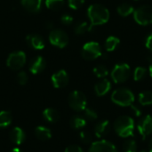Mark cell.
<instances>
[{
    "instance_id": "obj_1",
    "label": "cell",
    "mask_w": 152,
    "mask_h": 152,
    "mask_svg": "<svg viewBox=\"0 0 152 152\" xmlns=\"http://www.w3.org/2000/svg\"><path fill=\"white\" fill-rule=\"evenodd\" d=\"M87 15L90 20L89 31L93 29L94 27L105 24L110 20L109 10L100 4H94L88 7Z\"/></svg>"
},
{
    "instance_id": "obj_2",
    "label": "cell",
    "mask_w": 152,
    "mask_h": 152,
    "mask_svg": "<svg viewBox=\"0 0 152 152\" xmlns=\"http://www.w3.org/2000/svg\"><path fill=\"white\" fill-rule=\"evenodd\" d=\"M114 130L122 138H132L134 135V120L129 116H121L114 122Z\"/></svg>"
},
{
    "instance_id": "obj_3",
    "label": "cell",
    "mask_w": 152,
    "mask_h": 152,
    "mask_svg": "<svg viewBox=\"0 0 152 152\" xmlns=\"http://www.w3.org/2000/svg\"><path fill=\"white\" fill-rule=\"evenodd\" d=\"M135 97L134 93L125 87L116 89L111 94V101L121 107H129L134 102Z\"/></svg>"
},
{
    "instance_id": "obj_4",
    "label": "cell",
    "mask_w": 152,
    "mask_h": 152,
    "mask_svg": "<svg viewBox=\"0 0 152 152\" xmlns=\"http://www.w3.org/2000/svg\"><path fill=\"white\" fill-rule=\"evenodd\" d=\"M131 75V69L127 63L117 64L111 71V78L116 84L125 83Z\"/></svg>"
},
{
    "instance_id": "obj_5",
    "label": "cell",
    "mask_w": 152,
    "mask_h": 152,
    "mask_svg": "<svg viewBox=\"0 0 152 152\" xmlns=\"http://www.w3.org/2000/svg\"><path fill=\"white\" fill-rule=\"evenodd\" d=\"M134 19L138 24L142 26L152 24V6L142 5L134 10Z\"/></svg>"
},
{
    "instance_id": "obj_6",
    "label": "cell",
    "mask_w": 152,
    "mask_h": 152,
    "mask_svg": "<svg viewBox=\"0 0 152 152\" xmlns=\"http://www.w3.org/2000/svg\"><path fill=\"white\" fill-rule=\"evenodd\" d=\"M69 107L75 111H83L86 108L87 100L86 95L80 91H73L68 99Z\"/></svg>"
},
{
    "instance_id": "obj_7",
    "label": "cell",
    "mask_w": 152,
    "mask_h": 152,
    "mask_svg": "<svg viewBox=\"0 0 152 152\" xmlns=\"http://www.w3.org/2000/svg\"><path fill=\"white\" fill-rule=\"evenodd\" d=\"M102 52L101 45L97 42H88L84 45L81 54L84 59L87 61H94L99 57H101Z\"/></svg>"
},
{
    "instance_id": "obj_8",
    "label": "cell",
    "mask_w": 152,
    "mask_h": 152,
    "mask_svg": "<svg viewBox=\"0 0 152 152\" xmlns=\"http://www.w3.org/2000/svg\"><path fill=\"white\" fill-rule=\"evenodd\" d=\"M49 40L53 45L59 48H63L69 43V37L63 30L53 29L50 32Z\"/></svg>"
},
{
    "instance_id": "obj_9",
    "label": "cell",
    "mask_w": 152,
    "mask_h": 152,
    "mask_svg": "<svg viewBox=\"0 0 152 152\" xmlns=\"http://www.w3.org/2000/svg\"><path fill=\"white\" fill-rule=\"evenodd\" d=\"M26 62V54L23 52H14L12 53L7 61V66L12 70H18L21 69Z\"/></svg>"
},
{
    "instance_id": "obj_10",
    "label": "cell",
    "mask_w": 152,
    "mask_h": 152,
    "mask_svg": "<svg viewBox=\"0 0 152 152\" xmlns=\"http://www.w3.org/2000/svg\"><path fill=\"white\" fill-rule=\"evenodd\" d=\"M137 130L142 136V140H145L148 136L152 134V116L146 115L139 120L137 124Z\"/></svg>"
},
{
    "instance_id": "obj_11",
    "label": "cell",
    "mask_w": 152,
    "mask_h": 152,
    "mask_svg": "<svg viewBox=\"0 0 152 152\" xmlns=\"http://www.w3.org/2000/svg\"><path fill=\"white\" fill-rule=\"evenodd\" d=\"M88 152H118L117 147L107 140H99L92 142Z\"/></svg>"
},
{
    "instance_id": "obj_12",
    "label": "cell",
    "mask_w": 152,
    "mask_h": 152,
    "mask_svg": "<svg viewBox=\"0 0 152 152\" xmlns=\"http://www.w3.org/2000/svg\"><path fill=\"white\" fill-rule=\"evenodd\" d=\"M52 83L55 88H63L69 83V75L64 70H59L52 76Z\"/></svg>"
},
{
    "instance_id": "obj_13",
    "label": "cell",
    "mask_w": 152,
    "mask_h": 152,
    "mask_svg": "<svg viewBox=\"0 0 152 152\" xmlns=\"http://www.w3.org/2000/svg\"><path fill=\"white\" fill-rule=\"evenodd\" d=\"M46 66L45 60L42 56H37L33 58L29 64V70L32 74L36 75L42 72Z\"/></svg>"
},
{
    "instance_id": "obj_14",
    "label": "cell",
    "mask_w": 152,
    "mask_h": 152,
    "mask_svg": "<svg viewBox=\"0 0 152 152\" xmlns=\"http://www.w3.org/2000/svg\"><path fill=\"white\" fill-rule=\"evenodd\" d=\"M110 122L107 119L100 121L94 127L95 136L99 139L105 137L110 131Z\"/></svg>"
},
{
    "instance_id": "obj_15",
    "label": "cell",
    "mask_w": 152,
    "mask_h": 152,
    "mask_svg": "<svg viewBox=\"0 0 152 152\" xmlns=\"http://www.w3.org/2000/svg\"><path fill=\"white\" fill-rule=\"evenodd\" d=\"M110 89H111V83H110V80H108L106 78H103L101 81H99L94 86L95 94L98 96L106 95L110 92Z\"/></svg>"
},
{
    "instance_id": "obj_16",
    "label": "cell",
    "mask_w": 152,
    "mask_h": 152,
    "mask_svg": "<svg viewBox=\"0 0 152 152\" xmlns=\"http://www.w3.org/2000/svg\"><path fill=\"white\" fill-rule=\"evenodd\" d=\"M10 139L14 144L20 145L25 141L26 135H25L24 131L20 127L16 126V127L12 129V131L10 133Z\"/></svg>"
},
{
    "instance_id": "obj_17",
    "label": "cell",
    "mask_w": 152,
    "mask_h": 152,
    "mask_svg": "<svg viewBox=\"0 0 152 152\" xmlns=\"http://www.w3.org/2000/svg\"><path fill=\"white\" fill-rule=\"evenodd\" d=\"M28 44L36 50H42L45 47L44 39L38 35H28L26 37Z\"/></svg>"
},
{
    "instance_id": "obj_18",
    "label": "cell",
    "mask_w": 152,
    "mask_h": 152,
    "mask_svg": "<svg viewBox=\"0 0 152 152\" xmlns=\"http://www.w3.org/2000/svg\"><path fill=\"white\" fill-rule=\"evenodd\" d=\"M42 0H21L22 6L29 12H37L41 8Z\"/></svg>"
},
{
    "instance_id": "obj_19",
    "label": "cell",
    "mask_w": 152,
    "mask_h": 152,
    "mask_svg": "<svg viewBox=\"0 0 152 152\" xmlns=\"http://www.w3.org/2000/svg\"><path fill=\"white\" fill-rule=\"evenodd\" d=\"M35 134H36L37 138L41 141H47V140L51 139V137H52L51 130L49 128H47L45 126H42L36 127Z\"/></svg>"
},
{
    "instance_id": "obj_20",
    "label": "cell",
    "mask_w": 152,
    "mask_h": 152,
    "mask_svg": "<svg viewBox=\"0 0 152 152\" xmlns=\"http://www.w3.org/2000/svg\"><path fill=\"white\" fill-rule=\"evenodd\" d=\"M43 117L47 122L50 123H55L59 120L60 118V114L59 112L52 108H47L43 111Z\"/></svg>"
},
{
    "instance_id": "obj_21",
    "label": "cell",
    "mask_w": 152,
    "mask_h": 152,
    "mask_svg": "<svg viewBox=\"0 0 152 152\" xmlns=\"http://www.w3.org/2000/svg\"><path fill=\"white\" fill-rule=\"evenodd\" d=\"M139 103L142 106H150L152 105V91L145 90L139 94L138 96Z\"/></svg>"
},
{
    "instance_id": "obj_22",
    "label": "cell",
    "mask_w": 152,
    "mask_h": 152,
    "mask_svg": "<svg viewBox=\"0 0 152 152\" xmlns=\"http://www.w3.org/2000/svg\"><path fill=\"white\" fill-rule=\"evenodd\" d=\"M118 14L120 16H123V17H127L131 14L134 13V6L128 3H124V4H121L120 5L118 6V9H117Z\"/></svg>"
},
{
    "instance_id": "obj_23",
    "label": "cell",
    "mask_w": 152,
    "mask_h": 152,
    "mask_svg": "<svg viewBox=\"0 0 152 152\" xmlns=\"http://www.w3.org/2000/svg\"><path fill=\"white\" fill-rule=\"evenodd\" d=\"M70 126L74 129H82L86 126V119L82 116H74L70 119Z\"/></svg>"
},
{
    "instance_id": "obj_24",
    "label": "cell",
    "mask_w": 152,
    "mask_h": 152,
    "mask_svg": "<svg viewBox=\"0 0 152 152\" xmlns=\"http://www.w3.org/2000/svg\"><path fill=\"white\" fill-rule=\"evenodd\" d=\"M119 43H120L119 38L114 36H110L105 41V49L108 52H113L118 46Z\"/></svg>"
},
{
    "instance_id": "obj_25",
    "label": "cell",
    "mask_w": 152,
    "mask_h": 152,
    "mask_svg": "<svg viewBox=\"0 0 152 152\" xmlns=\"http://www.w3.org/2000/svg\"><path fill=\"white\" fill-rule=\"evenodd\" d=\"M12 121V114L9 111H0V127H6Z\"/></svg>"
},
{
    "instance_id": "obj_26",
    "label": "cell",
    "mask_w": 152,
    "mask_h": 152,
    "mask_svg": "<svg viewBox=\"0 0 152 152\" xmlns=\"http://www.w3.org/2000/svg\"><path fill=\"white\" fill-rule=\"evenodd\" d=\"M137 142L135 140L129 138L123 144V150L125 152H137Z\"/></svg>"
},
{
    "instance_id": "obj_27",
    "label": "cell",
    "mask_w": 152,
    "mask_h": 152,
    "mask_svg": "<svg viewBox=\"0 0 152 152\" xmlns=\"http://www.w3.org/2000/svg\"><path fill=\"white\" fill-rule=\"evenodd\" d=\"M45 5L50 10L57 11L64 5V0H45Z\"/></svg>"
},
{
    "instance_id": "obj_28",
    "label": "cell",
    "mask_w": 152,
    "mask_h": 152,
    "mask_svg": "<svg viewBox=\"0 0 152 152\" xmlns=\"http://www.w3.org/2000/svg\"><path fill=\"white\" fill-rule=\"evenodd\" d=\"M94 75H95L97 77H99V78H103V77H105L108 76L109 70H108V69H107L106 66H104V65H98V66L94 67Z\"/></svg>"
},
{
    "instance_id": "obj_29",
    "label": "cell",
    "mask_w": 152,
    "mask_h": 152,
    "mask_svg": "<svg viewBox=\"0 0 152 152\" xmlns=\"http://www.w3.org/2000/svg\"><path fill=\"white\" fill-rule=\"evenodd\" d=\"M74 31L77 35H83L87 31H89V24L86 21L79 22L75 26Z\"/></svg>"
},
{
    "instance_id": "obj_30",
    "label": "cell",
    "mask_w": 152,
    "mask_h": 152,
    "mask_svg": "<svg viewBox=\"0 0 152 152\" xmlns=\"http://www.w3.org/2000/svg\"><path fill=\"white\" fill-rule=\"evenodd\" d=\"M147 74V69L144 67H137L134 71V79L135 81L142 80Z\"/></svg>"
},
{
    "instance_id": "obj_31",
    "label": "cell",
    "mask_w": 152,
    "mask_h": 152,
    "mask_svg": "<svg viewBox=\"0 0 152 152\" xmlns=\"http://www.w3.org/2000/svg\"><path fill=\"white\" fill-rule=\"evenodd\" d=\"M84 111H85V118L86 120L94 121L98 118V114L94 110L91 108H86Z\"/></svg>"
},
{
    "instance_id": "obj_32",
    "label": "cell",
    "mask_w": 152,
    "mask_h": 152,
    "mask_svg": "<svg viewBox=\"0 0 152 152\" xmlns=\"http://www.w3.org/2000/svg\"><path fill=\"white\" fill-rule=\"evenodd\" d=\"M79 137H80L81 142L85 144H89L93 141L91 134L87 131H81L79 134Z\"/></svg>"
},
{
    "instance_id": "obj_33",
    "label": "cell",
    "mask_w": 152,
    "mask_h": 152,
    "mask_svg": "<svg viewBox=\"0 0 152 152\" xmlns=\"http://www.w3.org/2000/svg\"><path fill=\"white\" fill-rule=\"evenodd\" d=\"M28 75H27L26 72L20 71V72L18 73V75H17V81H18V83L20 86L26 85L27 82H28Z\"/></svg>"
},
{
    "instance_id": "obj_34",
    "label": "cell",
    "mask_w": 152,
    "mask_h": 152,
    "mask_svg": "<svg viewBox=\"0 0 152 152\" xmlns=\"http://www.w3.org/2000/svg\"><path fill=\"white\" fill-rule=\"evenodd\" d=\"M68 3H69V6L71 9L77 10L85 4V0H68Z\"/></svg>"
},
{
    "instance_id": "obj_35",
    "label": "cell",
    "mask_w": 152,
    "mask_h": 152,
    "mask_svg": "<svg viewBox=\"0 0 152 152\" xmlns=\"http://www.w3.org/2000/svg\"><path fill=\"white\" fill-rule=\"evenodd\" d=\"M61 23H63L65 25H70L73 22V17L71 15L68 14V13L63 14L61 17Z\"/></svg>"
},
{
    "instance_id": "obj_36",
    "label": "cell",
    "mask_w": 152,
    "mask_h": 152,
    "mask_svg": "<svg viewBox=\"0 0 152 152\" xmlns=\"http://www.w3.org/2000/svg\"><path fill=\"white\" fill-rule=\"evenodd\" d=\"M129 107H130L131 112L134 114V117H136V118H140V117L142 116V110H140V108H139V107H137V106H136V105H134V103H133L132 105H130Z\"/></svg>"
},
{
    "instance_id": "obj_37",
    "label": "cell",
    "mask_w": 152,
    "mask_h": 152,
    "mask_svg": "<svg viewBox=\"0 0 152 152\" xmlns=\"http://www.w3.org/2000/svg\"><path fill=\"white\" fill-rule=\"evenodd\" d=\"M65 152H85L83 151V149L79 146L77 145H70L69 147L66 148Z\"/></svg>"
},
{
    "instance_id": "obj_38",
    "label": "cell",
    "mask_w": 152,
    "mask_h": 152,
    "mask_svg": "<svg viewBox=\"0 0 152 152\" xmlns=\"http://www.w3.org/2000/svg\"><path fill=\"white\" fill-rule=\"evenodd\" d=\"M145 45H146V47H147L149 50H151L152 51V33H151V34L147 37V38H146V40H145Z\"/></svg>"
},
{
    "instance_id": "obj_39",
    "label": "cell",
    "mask_w": 152,
    "mask_h": 152,
    "mask_svg": "<svg viewBox=\"0 0 152 152\" xmlns=\"http://www.w3.org/2000/svg\"><path fill=\"white\" fill-rule=\"evenodd\" d=\"M53 27V24L52 22H50V21H48V22L45 24V28H48V29H52Z\"/></svg>"
},
{
    "instance_id": "obj_40",
    "label": "cell",
    "mask_w": 152,
    "mask_h": 152,
    "mask_svg": "<svg viewBox=\"0 0 152 152\" xmlns=\"http://www.w3.org/2000/svg\"><path fill=\"white\" fill-rule=\"evenodd\" d=\"M101 57H102L103 60H107L108 57H109V55H108V53H102V55H101Z\"/></svg>"
},
{
    "instance_id": "obj_41",
    "label": "cell",
    "mask_w": 152,
    "mask_h": 152,
    "mask_svg": "<svg viewBox=\"0 0 152 152\" xmlns=\"http://www.w3.org/2000/svg\"><path fill=\"white\" fill-rule=\"evenodd\" d=\"M149 152H152V138L149 142Z\"/></svg>"
},
{
    "instance_id": "obj_42",
    "label": "cell",
    "mask_w": 152,
    "mask_h": 152,
    "mask_svg": "<svg viewBox=\"0 0 152 152\" xmlns=\"http://www.w3.org/2000/svg\"><path fill=\"white\" fill-rule=\"evenodd\" d=\"M149 72H150V76L152 77V63L150 64V67H149Z\"/></svg>"
},
{
    "instance_id": "obj_43",
    "label": "cell",
    "mask_w": 152,
    "mask_h": 152,
    "mask_svg": "<svg viewBox=\"0 0 152 152\" xmlns=\"http://www.w3.org/2000/svg\"><path fill=\"white\" fill-rule=\"evenodd\" d=\"M10 152H22L19 148H14V149H12V151Z\"/></svg>"
},
{
    "instance_id": "obj_44",
    "label": "cell",
    "mask_w": 152,
    "mask_h": 152,
    "mask_svg": "<svg viewBox=\"0 0 152 152\" xmlns=\"http://www.w3.org/2000/svg\"><path fill=\"white\" fill-rule=\"evenodd\" d=\"M140 152H148V151H141Z\"/></svg>"
},
{
    "instance_id": "obj_45",
    "label": "cell",
    "mask_w": 152,
    "mask_h": 152,
    "mask_svg": "<svg viewBox=\"0 0 152 152\" xmlns=\"http://www.w3.org/2000/svg\"><path fill=\"white\" fill-rule=\"evenodd\" d=\"M134 1H141V0H134Z\"/></svg>"
}]
</instances>
